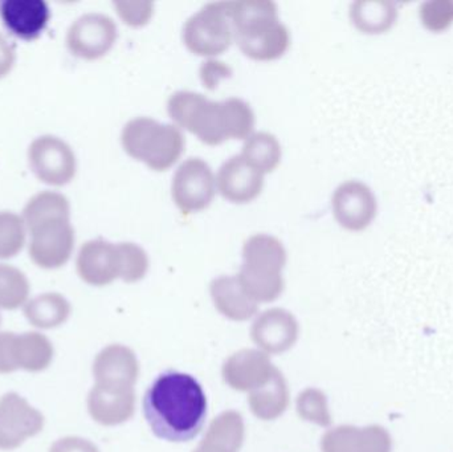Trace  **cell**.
I'll return each mask as SVG.
<instances>
[{
    "label": "cell",
    "mask_w": 453,
    "mask_h": 452,
    "mask_svg": "<svg viewBox=\"0 0 453 452\" xmlns=\"http://www.w3.org/2000/svg\"><path fill=\"white\" fill-rule=\"evenodd\" d=\"M143 414L156 437L169 442H188L206 422V395L190 374L165 372L146 392Z\"/></svg>",
    "instance_id": "cell-1"
},
{
    "label": "cell",
    "mask_w": 453,
    "mask_h": 452,
    "mask_svg": "<svg viewBox=\"0 0 453 452\" xmlns=\"http://www.w3.org/2000/svg\"><path fill=\"white\" fill-rule=\"evenodd\" d=\"M167 111L180 129L188 130L211 146L226 140H247L256 122L252 108L242 98L212 101L194 90L173 93L167 101Z\"/></svg>",
    "instance_id": "cell-2"
},
{
    "label": "cell",
    "mask_w": 453,
    "mask_h": 452,
    "mask_svg": "<svg viewBox=\"0 0 453 452\" xmlns=\"http://www.w3.org/2000/svg\"><path fill=\"white\" fill-rule=\"evenodd\" d=\"M232 27L234 42L253 60H277L289 48V29L280 20L279 7L271 0L234 2Z\"/></svg>",
    "instance_id": "cell-3"
},
{
    "label": "cell",
    "mask_w": 453,
    "mask_h": 452,
    "mask_svg": "<svg viewBox=\"0 0 453 452\" xmlns=\"http://www.w3.org/2000/svg\"><path fill=\"white\" fill-rule=\"evenodd\" d=\"M237 279L245 294L257 303H272L285 288L282 270L288 254L284 244L269 234H255L244 241Z\"/></svg>",
    "instance_id": "cell-4"
},
{
    "label": "cell",
    "mask_w": 453,
    "mask_h": 452,
    "mask_svg": "<svg viewBox=\"0 0 453 452\" xmlns=\"http://www.w3.org/2000/svg\"><path fill=\"white\" fill-rule=\"evenodd\" d=\"M121 143L127 156L143 162L156 172H164L177 164L185 151L182 130L173 124H162L151 117H135L127 122Z\"/></svg>",
    "instance_id": "cell-5"
},
{
    "label": "cell",
    "mask_w": 453,
    "mask_h": 452,
    "mask_svg": "<svg viewBox=\"0 0 453 452\" xmlns=\"http://www.w3.org/2000/svg\"><path fill=\"white\" fill-rule=\"evenodd\" d=\"M234 2L207 3L183 26L182 39L188 50L198 56L222 55L234 42Z\"/></svg>",
    "instance_id": "cell-6"
},
{
    "label": "cell",
    "mask_w": 453,
    "mask_h": 452,
    "mask_svg": "<svg viewBox=\"0 0 453 452\" xmlns=\"http://www.w3.org/2000/svg\"><path fill=\"white\" fill-rule=\"evenodd\" d=\"M31 235L29 257L42 270H58L71 259L74 249V228L71 215L45 218L26 226Z\"/></svg>",
    "instance_id": "cell-7"
},
{
    "label": "cell",
    "mask_w": 453,
    "mask_h": 452,
    "mask_svg": "<svg viewBox=\"0 0 453 452\" xmlns=\"http://www.w3.org/2000/svg\"><path fill=\"white\" fill-rule=\"evenodd\" d=\"M217 188V178L211 166L201 157H190L175 170L172 182L173 201L180 211L194 214L211 204Z\"/></svg>",
    "instance_id": "cell-8"
},
{
    "label": "cell",
    "mask_w": 453,
    "mask_h": 452,
    "mask_svg": "<svg viewBox=\"0 0 453 452\" xmlns=\"http://www.w3.org/2000/svg\"><path fill=\"white\" fill-rule=\"evenodd\" d=\"M55 356L52 342L39 332L0 333V374H10L23 369L39 373L50 368Z\"/></svg>",
    "instance_id": "cell-9"
},
{
    "label": "cell",
    "mask_w": 453,
    "mask_h": 452,
    "mask_svg": "<svg viewBox=\"0 0 453 452\" xmlns=\"http://www.w3.org/2000/svg\"><path fill=\"white\" fill-rule=\"evenodd\" d=\"M28 162L34 174L45 185L65 186L77 172L71 146L55 135H42L29 145Z\"/></svg>",
    "instance_id": "cell-10"
},
{
    "label": "cell",
    "mask_w": 453,
    "mask_h": 452,
    "mask_svg": "<svg viewBox=\"0 0 453 452\" xmlns=\"http://www.w3.org/2000/svg\"><path fill=\"white\" fill-rule=\"evenodd\" d=\"M119 28L111 16L89 12L80 16L66 32V47L76 57L97 60L116 44Z\"/></svg>",
    "instance_id": "cell-11"
},
{
    "label": "cell",
    "mask_w": 453,
    "mask_h": 452,
    "mask_svg": "<svg viewBox=\"0 0 453 452\" xmlns=\"http://www.w3.org/2000/svg\"><path fill=\"white\" fill-rule=\"evenodd\" d=\"M44 427V416L32 408L18 393L0 398V450L20 448L28 438L36 437Z\"/></svg>",
    "instance_id": "cell-12"
},
{
    "label": "cell",
    "mask_w": 453,
    "mask_h": 452,
    "mask_svg": "<svg viewBox=\"0 0 453 452\" xmlns=\"http://www.w3.org/2000/svg\"><path fill=\"white\" fill-rule=\"evenodd\" d=\"M332 210L341 227L362 231L372 225L377 215V198L366 183L346 180L333 193Z\"/></svg>",
    "instance_id": "cell-13"
},
{
    "label": "cell",
    "mask_w": 453,
    "mask_h": 452,
    "mask_svg": "<svg viewBox=\"0 0 453 452\" xmlns=\"http://www.w3.org/2000/svg\"><path fill=\"white\" fill-rule=\"evenodd\" d=\"M80 278L93 287H104L121 279L122 255L119 243L98 238L85 241L76 260Z\"/></svg>",
    "instance_id": "cell-14"
},
{
    "label": "cell",
    "mask_w": 453,
    "mask_h": 452,
    "mask_svg": "<svg viewBox=\"0 0 453 452\" xmlns=\"http://www.w3.org/2000/svg\"><path fill=\"white\" fill-rule=\"evenodd\" d=\"M300 326L292 313L282 308H272L261 313L252 328L250 337L264 353L280 355L296 344Z\"/></svg>",
    "instance_id": "cell-15"
},
{
    "label": "cell",
    "mask_w": 453,
    "mask_h": 452,
    "mask_svg": "<svg viewBox=\"0 0 453 452\" xmlns=\"http://www.w3.org/2000/svg\"><path fill=\"white\" fill-rule=\"evenodd\" d=\"M217 188L231 203H250L264 188V175L250 166L242 154L229 157L219 167Z\"/></svg>",
    "instance_id": "cell-16"
},
{
    "label": "cell",
    "mask_w": 453,
    "mask_h": 452,
    "mask_svg": "<svg viewBox=\"0 0 453 452\" xmlns=\"http://www.w3.org/2000/svg\"><path fill=\"white\" fill-rule=\"evenodd\" d=\"M322 452H391L393 438L385 427L343 426L329 430L322 437Z\"/></svg>",
    "instance_id": "cell-17"
},
{
    "label": "cell",
    "mask_w": 453,
    "mask_h": 452,
    "mask_svg": "<svg viewBox=\"0 0 453 452\" xmlns=\"http://www.w3.org/2000/svg\"><path fill=\"white\" fill-rule=\"evenodd\" d=\"M268 355L260 350L242 349L232 355L223 365V379L231 389L253 392L265 385L273 374Z\"/></svg>",
    "instance_id": "cell-18"
},
{
    "label": "cell",
    "mask_w": 453,
    "mask_h": 452,
    "mask_svg": "<svg viewBox=\"0 0 453 452\" xmlns=\"http://www.w3.org/2000/svg\"><path fill=\"white\" fill-rule=\"evenodd\" d=\"M140 374L137 357L130 348L109 345L104 348L95 363L93 376L96 385L109 387H134Z\"/></svg>",
    "instance_id": "cell-19"
},
{
    "label": "cell",
    "mask_w": 453,
    "mask_h": 452,
    "mask_svg": "<svg viewBox=\"0 0 453 452\" xmlns=\"http://www.w3.org/2000/svg\"><path fill=\"white\" fill-rule=\"evenodd\" d=\"M50 11L44 0H3L0 19L5 28L21 40H35L42 34Z\"/></svg>",
    "instance_id": "cell-20"
},
{
    "label": "cell",
    "mask_w": 453,
    "mask_h": 452,
    "mask_svg": "<svg viewBox=\"0 0 453 452\" xmlns=\"http://www.w3.org/2000/svg\"><path fill=\"white\" fill-rule=\"evenodd\" d=\"M88 410L90 417L103 426L125 424L134 416V389L95 385L88 397Z\"/></svg>",
    "instance_id": "cell-21"
},
{
    "label": "cell",
    "mask_w": 453,
    "mask_h": 452,
    "mask_svg": "<svg viewBox=\"0 0 453 452\" xmlns=\"http://www.w3.org/2000/svg\"><path fill=\"white\" fill-rule=\"evenodd\" d=\"M210 294L215 308L229 320L245 321L257 312V303L245 294L236 275L214 279L210 284Z\"/></svg>",
    "instance_id": "cell-22"
},
{
    "label": "cell",
    "mask_w": 453,
    "mask_h": 452,
    "mask_svg": "<svg viewBox=\"0 0 453 452\" xmlns=\"http://www.w3.org/2000/svg\"><path fill=\"white\" fill-rule=\"evenodd\" d=\"M244 435L242 417L237 411H225L211 422L206 437L194 452H239Z\"/></svg>",
    "instance_id": "cell-23"
},
{
    "label": "cell",
    "mask_w": 453,
    "mask_h": 452,
    "mask_svg": "<svg viewBox=\"0 0 453 452\" xmlns=\"http://www.w3.org/2000/svg\"><path fill=\"white\" fill-rule=\"evenodd\" d=\"M248 403L261 421H274L284 414L289 405V389L279 369H274L265 385L250 393Z\"/></svg>",
    "instance_id": "cell-24"
},
{
    "label": "cell",
    "mask_w": 453,
    "mask_h": 452,
    "mask_svg": "<svg viewBox=\"0 0 453 452\" xmlns=\"http://www.w3.org/2000/svg\"><path fill=\"white\" fill-rule=\"evenodd\" d=\"M23 310L35 328L53 329L68 321L72 307L63 295L48 292L28 300Z\"/></svg>",
    "instance_id": "cell-25"
},
{
    "label": "cell",
    "mask_w": 453,
    "mask_h": 452,
    "mask_svg": "<svg viewBox=\"0 0 453 452\" xmlns=\"http://www.w3.org/2000/svg\"><path fill=\"white\" fill-rule=\"evenodd\" d=\"M398 18L395 3L361 0L351 3L350 19L357 29L367 34L388 31Z\"/></svg>",
    "instance_id": "cell-26"
},
{
    "label": "cell",
    "mask_w": 453,
    "mask_h": 452,
    "mask_svg": "<svg viewBox=\"0 0 453 452\" xmlns=\"http://www.w3.org/2000/svg\"><path fill=\"white\" fill-rule=\"evenodd\" d=\"M245 161L261 174L273 172L281 161L282 150L276 135L268 132L252 133L244 141L242 150Z\"/></svg>",
    "instance_id": "cell-27"
},
{
    "label": "cell",
    "mask_w": 453,
    "mask_h": 452,
    "mask_svg": "<svg viewBox=\"0 0 453 452\" xmlns=\"http://www.w3.org/2000/svg\"><path fill=\"white\" fill-rule=\"evenodd\" d=\"M29 296L27 276L12 265L0 263V308L15 310L26 305Z\"/></svg>",
    "instance_id": "cell-28"
},
{
    "label": "cell",
    "mask_w": 453,
    "mask_h": 452,
    "mask_svg": "<svg viewBox=\"0 0 453 452\" xmlns=\"http://www.w3.org/2000/svg\"><path fill=\"white\" fill-rule=\"evenodd\" d=\"M26 238L23 218L15 212L0 211V259L15 257L23 249Z\"/></svg>",
    "instance_id": "cell-29"
},
{
    "label": "cell",
    "mask_w": 453,
    "mask_h": 452,
    "mask_svg": "<svg viewBox=\"0 0 453 452\" xmlns=\"http://www.w3.org/2000/svg\"><path fill=\"white\" fill-rule=\"evenodd\" d=\"M297 411L303 421L313 422L322 427L332 425L326 395L321 390L311 387L303 390L297 398Z\"/></svg>",
    "instance_id": "cell-30"
},
{
    "label": "cell",
    "mask_w": 453,
    "mask_h": 452,
    "mask_svg": "<svg viewBox=\"0 0 453 452\" xmlns=\"http://www.w3.org/2000/svg\"><path fill=\"white\" fill-rule=\"evenodd\" d=\"M122 275L125 283H137L145 278L150 265L148 252L133 241H121Z\"/></svg>",
    "instance_id": "cell-31"
},
{
    "label": "cell",
    "mask_w": 453,
    "mask_h": 452,
    "mask_svg": "<svg viewBox=\"0 0 453 452\" xmlns=\"http://www.w3.org/2000/svg\"><path fill=\"white\" fill-rule=\"evenodd\" d=\"M420 20L428 31L441 34L453 23V0H430L420 5Z\"/></svg>",
    "instance_id": "cell-32"
},
{
    "label": "cell",
    "mask_w": 453,
    "mask_h": 452,
    "mask_svg": "<svg viewBox=\"0 0 453 452\" xmlns=\"http://www.w3.org/2000/svg\"><path fill=\"white\" fill-rule=\"evenodd\" d=\"M114 8L119 18L127 26L138 27L146 26L154 15V3L149 0H137V2H114Z\"/></svg>",
    "instance_id": "cell-33"
},
{
    "label": "cell",
    "mask_w": 453,
    "mask_h": 452,
    "mask_svg": "<svg viewBox=\"0 0 453 452\" xmlns=\"http://www.w3.org/2000/svg\"><path fill=\"white\" fill-rule=\"evenodd\" d=\"M232 76V69L223 61L210 58L201 66V79L207 89L214 90L219 87L220 81Z\"/></svg>",
    "instance_id": "cell-34"
},
{
    "label": "cell",
    "mask_w": 453,
    "mask_h": 452,
    "mask_svg": "<svg viewBox=\"0 0 453 452\" xmlns=\"http://www.w3.org/2000/svg\"><path fill=\"white\" fill-rule=\"evenodd\" d=\"M50 452H100L90 441L80 437H65L56 441Z\"/></svg>",
    "instance_id": "cell-35"
},
{
    "label": "cell",
    "mask_w": 453,
    "mask_h": 452,
    "mask_svg": "<svg viewBox=\"0 0 453 452\" xmlns=\"http://www.w3.org/2000/svg\"><path fill=\"white\" fill-rule=\"evenodd\" d=\"M16 55L12 45L0 34V79L7 76L15 65Z\"/></svg>",
    "instance_id": "cell-36"
},
{
    "label": "cell",
    "mask_w": 453,
    "mask_h": 452,
    "mask_svg": "<svg viewBox=\"0 0 453 452\" xmlns=\"http://www.w3.org/2000/svg\"><path fill=\"white\" fill-rule=\"evenodd\" d=\"M0 324H2V316H0Z\"/></svg>",
    "instance_id": "cell-37"
}]
</instances>
